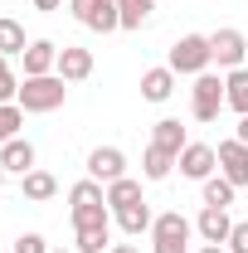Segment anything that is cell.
<instances>
[{"mask_svg": "<svg viewBox=\"0 0 248 253\" xmlns=\"http://www.w3.org/2000/svg\"><path fill=\"white\" fill-rule=\"evenodd\" d=\"M68 214H73V229H88V224H112V210H107V185H97L93 175L78 180L68 190Z\"/></svg>", "mask_w": 248, "mask_h": 253, "instance_id": "cell-1", "label": "cell"}, {"mask_svg": "<svg viewBox=\"0 0 248 253\" xmlns=\"http://www.w3.org/2000/svg\"><path fill=\"white\" fill-rule=\"evenodd\" d=\"M25 112H59L68 102V83L59 73H44V78H25L20 83V97H15Z\"/></svg>", "mask_w": 248, "mask_h": 253, "instance_id": "cell-2", "label": "cell"}, {"mask_svg": "<svg viewBox=\"0 0 248 253\" xmlns=\"http://www.w3.org/2000/svg\"><path fill=\"white\" fill-rule=\"evenodd\" d=\"M190 239H195V224H190L180 210L156 214V224H151V253H190Z\"/></svg>", "mask_w": 248, "mask_h": 253, "instance_id": "cell-3", "label": "cell"}, {"mask_svg": "<svg viewBox=\"0 0 248 253\" xmlns=\"http://www.w3.org/2000/svg\"><path fill=\"white\" fill-rule=\"evenodd\" d=\"M170 68L180 73V78H200V73H209V34H180L175 44H170Z\"/></svg>", "mask_w": 248, "mask_h": 253, "instance_id": "cell-4", "label": "cell"}, {"mask_svg": "<svg viewBox=\"0 0 248 253\" xmlns=\"http://www.w3.org/2000/svg\"><path fill=\"white\" fill-rule=\"evenodd\" d=\"M68 10H73V20H78L83 30H97V34L122 30V10H117V0H68Z\"/></svg>", "mask_w": 248, "mask_h": 253, "instance_id": "cell-5", "label": "cell"}, {"mask_svg": "<svg viewBox=\"0 0 248 253\" xmlns=\"http://www.w3.org/2000/svg\"><path fill=\"white\" fill-rule=\"evenodd\" d=\"M219 107H224V78H219V73H200L195 88H190V112H195V122H214Z\"/></svg>", "mask_w": 248, "mask_h": 253, "instance_id": "cell-6", "label": "cell"}, {"mask_svg": "<svg viewBox=\"0 0 248 253\" xmlns=\"http://www.w3.org/2000/svg\"><path fill=\"white\" fill-rule=\"evenodd\" d=\"M209 59L229 73V68H244V59H248V39H244V30H234V25H224V30H214L209 34Z\"/></svg>", "mask_w": 248, "mask_h": 253, "instance_id": "cell-7", "label": "cell"}, {"mask_svg": "<svg viewBox=\"0 0 248 253\" xmlns=\"http://www.w3.org/2000/svg\"><path fill=\"white\" fill-rule=\"evenodd\" d=\"M175 166H180V175H185V180H200V185H205V180L219 170V151H214V146H205V141H190Z\"/></svg>", "mask_w": 248, "mask_h": 253, "instance_id": "cell-8", "label": "cell"}, {"mask_svg": "<svg viewBox=\"0 0 248 253\" xmlns=\"http://www.w3.org/2000/svg\"><path fill=\"white\" fill-rule=\"evenodd\" d=\"M214 151H219V175H224L234 190H244L248 185V146L234 136V141H219Z\"/></svg>", "mask_w": 248, "mask_h": 253, "instance_id": "cell-9", "label": "cell"}, {"mask_svg": "<svg viewBox=\"0 0 248 253\" xmlns=\"http://www.w3.org/2000/svg\"><path fill=\"white\" fill-rule=\"evenodd\" d=\"M88 175H93L97 185H112V180L126 175V156L117 146H97V151H88Z\"/></svg>", "mask_w": 248, "mask_h": 253, "instance_id": "cell-10", "label": "cell"}, {"mask_svg": "<svg viewBox=\"0 0 248 253\" xmlns=\"http://www.w3.org/2000/svg\"><path fill=\"white\" fill-rule=\"evenodd\" d=\"M59 73L63 83H83V78H93V49H78V44H63L59 49Z\"/></svg>", "mask_w": 248, "mask_h": 253, "instance_id": "cell-11", "label": "cell"}, {"mask_svg": "<svg viewBox=\"0 0 248 253\" xmlns=\"http://www.w3.org/2000/svg\"><path fill=\"white\" fill-rule=\"evenodd\" d=\"M20 59H25V78H44V73L59 68V44L54 39H30V49Z\"/></svg>", "mask_w": 248, "mask_h": 253, "instance_id": "cell-12", "label": "cell"}, {"mask_svg": "<svg viewBox=\"0 0 248 253\" xmlns=\"http://www.w3.org/2000/svg\"><path fill=\"white\" fill-rule=\"evenodd\" d=\"M195 234H200L205 244H229V234H234V219H229V210H214V205H205V210H200V219H195Z\"/></svg>", "mask_w": 248, "mask_h": 253, "instance_id": "cell-13", "label": "cell"}, {"mask_svg": "<svg viewBox=\"0 0 248 253\" xmlns=\"http://www.w3.org/2000/svg\"><path fill=\"white\" fill-rule=\"evenodd\" d=\"M175 78H180V73H175L170 63L146 68V73H141V97H146V102H170V93H175Z\"/></svg>", "mask_w": 248, "mask_h": 253, "instance_id": "cell-14", "label": "cell"}, {"mask_svg": "<svg viewBox=\"0 0 248 253\" xmlns=\"http://www.w3.org/2000/svg\"><path fill=\"white\" fill-rule=\"evenodd\" d=\"M151 146H161V151H170V156L180 161V151L190 146V136H185V126L175 122V117H161V122L151 126Z\"/></svg>", "mask_w": 248, "mask_h": 253, "instance_id": "cell-15", "label": "cell"}, {"mask_svg": "<svg viewBox=\"0 0 248 253\" xmlns=\"http://www.w3.org/2000/svg\"><path fill=\"white\" fill-rule=\"evenodd\" d=\"M0 170H15V175H30L34 170V146L25 136H15V141L0 146Z\"/></svg>", "mask_w": 248, "mask_h": 253, "instance_id": "cell-16", "label": "cell"}, {"mask_svg": "<svg viewBox=\"0 0 248 253\" xmlns=\"http://www.w3.org/2000/svg\"><path fill=\"white\" fill-rule=\"evenodd\" d=\"M151 224H156V214H151V205H146V200H136V205L117 210V229H122V234H131V239L151 234Z\"/></svg>", "mask_w": 248, "mask_h": 253, "instance_id": "cell-17", "label": "cell"}, {"mask_svg": "<svg viewBox=\"0 0 248 253\" xmlns=\"http://www.w3.org/2000/svg\"><path fill=\"white\" fill-rule=\"evenodd\" d=\"M20 195L34 200V205H44V200H54V195H59V180H54L49 170H39V166H34L30 175H20Z\"/></svg>", "mask_w": 248, "mask_h": 253, "instance_id": "cell-18", "label": "cell"}, {"mask_svg": "<svg viewBox=\"0 0 248 253\" xmlns=\"http://www.w3.org/2000/svg\"><path fill=\"white\" fill-rule=\"evenodd\" d=\"M224 107H234L239 117H248V68H229L224 73Z\"/></svg>", "mask_w": 248, "mask_h": 253, "instance_id": "cell-19", "label": "cell"}, {"mask_svg": "<svg viewBox=\"0 0 248 253\" xmlns=\"http://www.w3.org/2000/svg\"><path fill=\"white\" fill-rule=\"evenodd\" d=\"M78 239H73V249L78 253H102L112 249V224H88V229H73Z\"/></svg>", "mask_w": 248, "mask_h": 253, "instance_id": "cell-20", "label": "cell"}, {"mask_svg": "<svg viewBox=\"0 0 248 253\" xmlns=\"http://www.w3.org/2000/svg\"><path fill=\"white\" fill-rule=\"evenodd\" d=\"M136 200H146V195H141V180H131V175H122V180L107 185V210H112V214L126 210V205H136Z\"/></svg>", "mask_w": 248, "mask_h": 253, "instance_id": "cell-21", "label": "cell"}, {"mask_svg": "<svg viewBox=\"0 0 248 253\" xmlns=\"http://www.w3.org/2000/svg\"><path fill=\"white\" fill-rule=\"evenodd\" d=\"M25 49H30L25 25H20V20H10V15H0V54H5V59H15V54H25Z\"/></svg>", "mask_w": 248, "mask_h": 253, "instance_id": "cell-22", "label": "cell"}, {"mask_svg": "<svg viewBox=\"0 0 248 253\" xmlns=\"http://www.w3.org/2000/svg\"><path fill=\"white\" fill-rule=\"evenodd\" d=\"M170 170H175V156L161 151V146H146V156H141V175H146V180H165Z\"/></svg>", "mask_w": 248, "mask_h": 253, "instance_id": "cell-23", "label": "cell"}, {"mask_svg": "<svg viewBox=\"0 0 248 253\" xmlns=\"http://www.w3.org/2000/svg\"><path fill=\"white\" fill-rule=\"evenodd\" d=\"M117 10H122V30H141L151 20L156 0H117Z\"/></svg>", "mask_w": 248, "mask_h": 253, "instance_id": "cell-24", "label": "cell"}, {"mask_svg": "<svg viewBox=\"0 0 248 253\" xmlns=\"http://www.w3.org/2000/svg\"><path fill=\"white\" fill-rule=\"evenodd\" d=\"M20 126H25V107H20V102H0V146L15 141Z\"/></svg>", "mask_w": 248, "mask_h": 253, "instance_id": "cell-25", "label": "cell"}, {"mask_svg": "<svg viewBox=\"0 0 248 253\" xmlns=\"http://www.w3.org/2000/svg\"><path fill=\"white\" fill-rule=\"evenodd\" d=\"M234 195H239V190L229 185L224 175H209V180H205V205H214V210H229V205H234Z\"/></svg>", "mask_w": 248, "mask_h": 253, "instance_id": "cell-26", "label": "cell"}, {"mask_svg": "<svg viewBox=\"0 0 248 253\" xmlns=\"http://www.w3.org/2000/svg\"><path fill=\"white\" fill-rule=\"evenodd\" d=\"M15 97H20V78H15L10 59L0 54V102H15Z\"/></svg>", "mask_w": 248, "mask_h": 253, "instance_id": "cell-27", "label": "cell"}, {"mask_svg": "<svg viewBox=\"0 0 248 253\" xmlns=\"http://www.w3.org/2000/svg\"><path fill=\"white\" fill-rule=\"evenodd\" d=\"M15 253H49V244H44V234H20Z\"/></svg>", "mask_w": 248, "mask_h": 253, "instance_id": "cell-28", "label": "cell"}, {"mask_svg": "<svg viewBox=\"0 0 248 253\" xmlns=\"http://www.w3.org/2000/svg\"><path fill=\"white\" fill-rule=\"evenodd\" d=\"M229 253H248V219L234 224V234H229V244H224Z\"/></svg>", "mask_w": 248, "mask_h": 253, "instance_id": "cell-29", "label": "cell"}, {"mask_svg": "<svg viewBox=\"0 0 248 253\" xmlns=\"http://www.w3.org/2000/svg\"><path fill=\"white\" fill-rule=\"evenodd\" d=\"M234 136H239V141L248 146V117H239V126H234Z\"/></svg>", "mask_w": 248, "mask_h": 253, "instance_id": "cell-30", "label": "cell"}, {"mask_svg": "<svg viewBox=\"0 0 248 253\" xmlns=\"http://www.w3.org/2000/svg\"><path fill=\"white\" fill-rule=\"evenodd\" d=\"M63 0H34V10H59Z\"/></svg>", "mask_w": 248, "mask_h": 253, "instance_id": "cell-31", "label": "cell"}, {"mask_svg": "<svg viewBox=\"0 0 248 253\" xmlns=\"http://www.w3.org/2000/svg\"><path fill=\"white\" fill-rule=\"evenodd\" d=\"M200 253H229V249H224V244H205Z\"/></svg>", "mask_w": 248, "mask_h": 253, "instance_id": "cell-32", "label": "cell"}, {"mask_svg": "<svg viewBox=\"0 0 248 253\" xmlns=\"http://www.w3.org/2000/svg\"><path fill=\"white\" fill-rule=\"evenodd\" d=\"M107 253H136V249H131V244H112Z\"/></svg>", "mask_w": 248, "mask_h": 253, "instance_id": "cell-33", "label": "cell"}, {"mask_svg": "<svg viewBox=\"0 0 248 253\" xmlns=\"http://www.w3.org/2000/svg\"><path fill=\"white\" fill-rule=\"evenodd\" d=\"M49 253H78V249H49Z\"/></svg>", "mask_w": 248, "mask_h": 253, "instance_id": "cell-34", "label": "cell"}]
</instances>
